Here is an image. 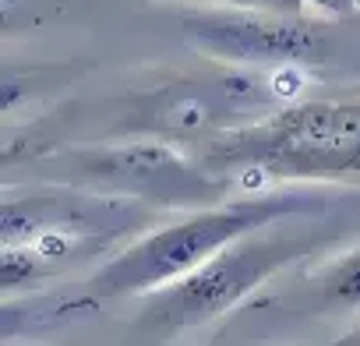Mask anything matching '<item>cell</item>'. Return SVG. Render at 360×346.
I'll return each instance as SVG.
<instances>
[{
    "mask_svg": "<svg viewBox=\"0 0 360 346\" xmlns=\"http://www.w3.org/2000/svg\"><path fill=\"white\" fill-rule=\"evenodd\" d=\"M318 202L300 195H276V198H248L230 202L209 212H195L188 219H176L138 244L113 255L92 279V297H131V293H155L176 279H184L198 265H205L216 251L233 244L237 237L269 226L276 219H290Z\"/></svg>",
    "mask_w": 360,
    "mask_h": 346,
    "instance_id": "obj_1",
    "label": "cell"
},
{
    "mask_svg": "<svg viewBox=\"0 0 360 346\" xmlns=\"http://www.w3.org/2000/svg\"><path fill=\"white\" fill-rule=\"evenodd\" d=\"M276 223H283V219H276ZM276 223L237 237L233 244L216 251L205 265H198L184 279L155 290L152 304L138 318L141 328L173 335L180 328L205 325V321L219 318L223 311H230L237 300H244L276 269H283L311 251L314 241L307 233H293Z\"/></svg>",
    "mask_w": 360,
    "mask_h": 346,
    "instance_id": "obj_2",
    "label": "cell"
},
{
    "mask_svg": "<svg viewBox=\"0 0 360 346\" xmlns=\"http://www.w3.org/2000/svg\"><path fill=\"white\" fill-rule=\"evenodd\" d=\"M255 155L283 173L360 169V106H300L255 141Z\"/></svg>",
    "mask_w": 360,
    "mask_h": 346,
    "instance_id": "obj_3",
    "label": "cell"
},
{
    "mask_svg": "<svg viewBox=\"0 0 360 346\" xmlns=\"http://www.w3.org/2000/svg\"><path fill=\"white\" fill-rule=\"evenodd\" d=\"M184 36L195 50L233 64H318L325 57V36L311 25L265 18V15H202L184 22Z\"/></svg>",
    "mask_w": 360,
    "mask_h": 346,
    "instance_id": "obj_4",
    "label": "cell"
},
{
    "mask_svg": "<svg viewBox=\"0 0 360 346\" xmlns=\"http://www.w3.org/2000/svg\"><path fill=\"white\" fill-rule=\"evenodd\" d=\"M103 173H124L131 181H155L166 173H180V159L169 148L159 145H131V148H113L110 159L96 162Z\"/></svg>",
    "mask_w": 360,
    "mask_h": 346,
    "instance_id": "obj_5",
    "label": "cell"
},
{
    "mask_svg": "<svg viewBox=\"0 0 360 346\" xmlns=\"http://www.w3.org/2000/svg\"><path fill=\"white\" fill-rule=\"evenodd\" d=\"M321 297H325V304H335V307H356L360 304V251L342 258L325 276Z\"/></svg>",
    "mask_w": 360,
    "mask_h": 346,
    "instance_id": "obj_6",
    "label": "cell"
},
{
    "mask_svg": "<svg viewBox=\"0 0 360 346\" xmlns=\"http://www.w3.org/2000/svg\"><path fill=\"white\" fill-rule=\"evenodd\" d=\"M342 342H360V332H349V335H342Z\"/></svg>",
    "mask_w": 360,
    "mask_h": 346,
    "instance_id": "obj_7",
    "label": "cell"
}]
</instances>
